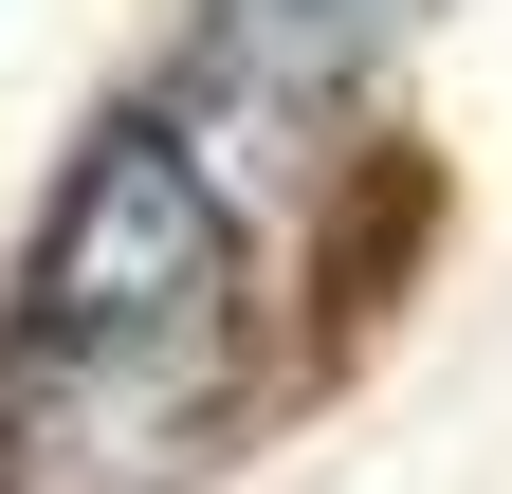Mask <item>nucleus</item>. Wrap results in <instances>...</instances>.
I'll return each instance as SVG.
<instances>
[{
	"label": "nucleus",
	"mask_w": 512,
	"mask_h": 494,
	"mask_svg": "<svg viewBox=\"0 0 512 494\" xmlns=\"http://www.w3.org/2000/svg\"><path fill=\"white\" fill-rule=\"evenodd\" d=\"M256 421V238L183 110H92L0 275V494H183Z\"/></svg>",
	"instance_id": "nucleus-1"
},
{
	"label": "nucleus",
	"mask_w": 512,
	"mask_h": 494,
	"mask_svg": "<svg viewBox=\"0 0 512 494\" xmlns=\"http://www.w3.org/2000/svg\"><path fill=\"white\" fill-rule=\"evenodd\" d=\"M421 0H202V37H183V74L147 92V110H311V92H348L384 37H403Z\"/></svg>",
	"instance_id": "nucleus-2"
}]
</instances>
